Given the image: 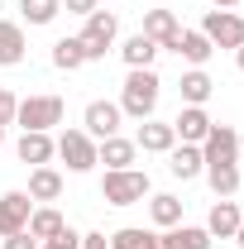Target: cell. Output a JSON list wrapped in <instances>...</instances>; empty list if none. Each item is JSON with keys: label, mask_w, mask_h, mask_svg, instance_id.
I'll return each instance as SVG.
<instances>
[{"label": "cell", "mask_w": 244, "mask_h": 249, "mask_svg": "<svg viewBox=\"0 0 244 249\" xmlns=\"http://www.w3.org/2000/svg\"><path fill=\"white\" fill-rule=\"evenodd\" d=\"M158 96H163L158 72H153V67H129V77H124V91H120V110L129 115V120H153V110H158Z\"/></svg>", "instance_id": "obj_1"}, {"label": "cell", "mask_w": 244, "mask_h": 249, "mask_svg": "<svg viewBox=\"0 0 244 249\" xmlns=\"http://www.w3.org/2000/svg\"><path fill=\"white\" fill-rule=\"evenodd\" d=\"M101 196L110 206H134V201L149 196V173L144 168H115V173L101 178Z\"/></svg>", "instance_id": "obj_2"}, {"label": "cell", "mask_w": 244, "mask_h": 249, "mask_svg": "<svg viewBox=\"0 0 244 249\" xmlns=\"http://www.w3.org/2000/svg\"><path fill=\"white\" fill-rule=\"evenodd\" d=\"M115 34H120V19H115V10H91L87 15V29L77 34L82 38V53L87 62H101L110 48H115Z\"/></svg>", "instance_id": "obj_3"}, {"label": "cell", "mask_w": 244, "mask_h": 249, "mask_svg": "<svg viewBox=\"0 0 244 249\" xmlns=\"http://www.w3.org/2000/svg\"><path fill=\"white\" fill-rule=\"evenodd\" d=\"M62 115H67V101H62V96H29V101H19L15 124H19V129H38V134H48L53 124H62Z\"/></svg>", "instance_id": "obj_4"}, {"label": "cell", "mask_w": 244, "mask_h": 249, "mask_svg": "<svg viewBox=\"0 0 244 249\" xmlns=\"http://www.w3.org/2000/svg\"><path fill=\"white\" fill-rule=\"evenodd\" d=\"M201 34L211 38V48H244V19L235 10H206V19H201Z\"/></svg>", "instance_id": "obj_5"}, {"label": "cell", "mask_w": 244, "mask_h": 249, "mask_svg": "<svg viewBox=\"0 0 244 249\" xmlns=\"http://www.w3.org/2000/svg\"><path fill=\"white\" fill-rule=\"evenodd\" d=\"M58 158L67 163V173H91L96 168V139L87 129H62L58 134Z\"/></svg>", "instance_id": "obj_6"}, {"label": "cell", "mask_w": 244, "mask_h": 249, "mask_svg": "<svg viewBox=\"0 0 244 249\" xmlns=\"http://www.w3.org/2000/svg\"><path fill=\"white\" fill-rule=\"evenodd\" d=\"M29 216H34V196L29 192H5V196H0V240L29 230Z\"/></svg>", "instance_id": "obj_7"}, {"label": "cell", "mask_w": 244, "mask_h": 249, "mask_svg": "<svg viewBox=\"0 0 244 249\" xmlns=\"http://www.w3.org/2000/svg\"><path fill=\"white\" fill-rule=\"evenodd\" d=\"M82 120H87V134H91L96 144H101V139L120 134V120H124V110L115 106V101H91V106L82 110Z\"/></svg>", "instance_id": "obj_8"}, {"label": "cell", "mask_w": 244, "mask_h": 249, "mask_svg": "<svg viewBox=\"0 0 244 249\" xmlns=\"http://www.w3.org/2000/svg\"><path fill=\"white\" fill-rule=\"evenodd\" d=\"M201 158H206V163H235V158H240V134H235V124H211V134L201 139Z\"/></svg>", "instance_id": "obj_9"}, {"label": "cell", "mask_w": 244, "mask_h": 249, "mask_svg": "<svg viewBox=\"0 0 244 249\" xmlns=\"http://www.w3.org/2000/svg\"><path fill=\"white\" fill-rule=\"evenodd\" d=\"M139 34L158 43V53H163V48L173 53V43H177L182 24H177V15H173V10H144V29H139Z\"/></svg>", "instance_id": "obj_10"}, {"label": "cell", "mask_w": 244, "mask_h": 249, "mask_svg": "<svg viewBox=\"0 0 244 249\" xmlns=\"http://www.w3.org/2000/svg\"><path fill=\"white\" fill-rule=\"evenodd\" d=\"M173 124V134H177V139H182V144H201V139H206V134H211V115H206V106H182V110H177V120H168Z\"/></svg>", "instance_id": "obj_11"}, {"label": "cell", "mask_w": 244, "mask_h": 249, "mask_svg": "<svg viewBox=\"0 0 244 249\" xmlns=\"http://www.w3.org/2000/svg\"><path fill=\"white\" fill-rule=\"evenodd\" d=\"M134 158H139V144L124 139V134H110V139L96 144V163H105V173H115V168H134Z\"/></svg>", "instance_id": "obj_12"}, {"label": "cell", "mask_w": 244, "mask_h": 249, "mask_svg": "<svg viewBox=\"0 0 244 249\" xmlns=\"http://www.w3.org/2000/svg\"><path fill=\"white\" fill-rule=\"evenodd\" d=\"M168 173H173V178H182V182L201 178V173H206L201 144H173V149H168Z\"/></svg>", "instance_id": "obj_13"}, {"label": "cell", "mask_w": 244, "mask_h": 249, "mask_svg": "<svg viewBox=\"0 0 244 249\" xmlns=\"http://www.w3.org/2000/svg\"><path fill=\"white\" fill-rule=\"evenodd\" d=\"M244 225V216H240V206L230 201V196H220L211 206V216H206V235L211 240H235V230Z\"/></svg>", "instance_id": "obj_14"}, {"label": "cell", "mask_w": 244, "mask_h": 249, "mask_svg": "<svg viewBox=\"0 0 244 249\" xmlns=\"http://www.w3.org/2000/svg\"><path fill=\"white\" fill-rule=\"evenodd\" d=\"M15 154H19V163H29V168H43L48 158L58 154V139H53V134H38V129H24Z\"/></svg>", "instance_id": "obj_15"}, {"label": "cell", "mask_w": 244, "mask_h": 249, "mask_svg": "<svg viewBox=\"0 0 244 249\" xmlns=\"http://www.w3.org/2000/svg\"><path fill=\"white\" fill-rule=\"evenodd\" d=\"M134 144H139L144 154H168V149L177 144V134H173V124H168V120H139Z\"/></svg>", "instance_id": "obj_16"}, {"label": "cell", "mask_w": 244, "mask_h": 249, "mask_svg": "<svg viewBox=\"0 0 244 249\" xmlns=\"http://www.w3.org/2000/svg\"><path fill=\"white\" fill-rule=\"evenodd\" d=\"M173 53H177L182 62H192V67H206L215 48H211V38H206L201 29H182V34H177V43H173Z\"/></svg>", "instance_id": "obj_17"}, {"label": "cell", "mask_w": 244, "mask_h": 249, "mask_svg": "<svg viewBox=\"0 0 244 249\" xmlns=\"http://www.w3.org/2000/svg\"><path fill=\"white\" fill-rule=\"evenodd\" d=\"M158 249H211V235L206 225H173L158 235Z\"/></svg>", "instance_id": "obj_18"}, {"label": "cell", "mask_w": 244, "mask_h": 249, "mask_svg": "<svg viewBox=\"0 0 244 249\" xmlns=\"http://www.w3.org/2000/svg\"><path fill=\"white\" fill-rule=\"evenodd\" d=\"M24 24H15V19H0V67H19L24 62Z\"/></svg>", "instance_id": "obj_19"}, {"label": "cell", "mask_w": 244, "mask_h": 249, "mask_svg": "<svg viewBox=\"0 0 244 249\" xmlns=\"http://www.w3.org/2000/svg\"><path fill=\"white\" fill-rule=\"evenodd\" d=\"M62 230H67V220H62L58 206H34V216H29V235L43 245V240H58Z\"/></svg>", "instance_id": "obj_20"}, {"label": "cell", "mask_w": 244, "mask_h": 249, "mask_svg": "<svg viewBox=\"0 0 244 249\" xmlns=\"http://www.w3.org/2000/svg\"><path fill=\"white\" fill-rule=\"evenodd\" d=\"M29 196H34V201H43V206L58 201V196H62V173H58V168H48V163L34 168V173H29Z\"/></svg>", "instance_id": "obj_21"}, {"label": "cell", "mask_w": 244, "mask_h": 249, "mask_svg": "<svg viewBox=\"0 0 244 249\" xmlns=\"http://www.w3.org/2000/svg\"><path fill=\"white\" fill-rule=\"evenodd\" d=\"M177 91H182L187 106H206V101H211V91H215V82L206 77V67H192V72H182Z\"/></svg>", "instance_id": "obj_22"}, {"label": "cell", "mask_w": 244, "mask_h": 249, "mask_svg": "<svg viewBox=\"0 0 244 249\" xmlns=\"http://www.w3.org/2000/svg\"><path fill=\"white\" fill-rule=\"evenodd\" d=\"M149 216H153L158 230H173V225H182V201H177L173 192H158L149 201Z\"/></svg>", "instance_id": "obj_23"}, {"label": "cell", "mask_w": 244, "mask_h": 249, "mask_svg": "<svg viewBox=\"0 0 244 249\" xmlns=\"http://www.w3.org/2000/svg\"><path fill=\"white\" fill-rule=\"evenodd\" d=\"M206 182L215 196H235L240 192V163H206Z\"/></svg>", "instance_id": "obj_24"}, {"label": "cell", "mask_w": 244, "mask_h": 249, "mask_svg": "<svg viewBox=\"0 0 244 249\" xmlns=\"http://www.w3.org/2000/svg\"><path fill=\"white\" fill-rule=\"evenodd\" d=\"M120 58L129 62V67H153V58H158V43L153 38H144V34H129L120 48Z\"/></svg>", "instance_id": "obj_25"}, {"label": "cell", "mask_w": 244, "mask_h": 249, "mask_svg": "<svg viewBox=\"0 0 244 249\" xmlns=\"http://www.w3.org/2000/svg\"><path fill=\"white\" fill-rule=\"evenodd\" d=\"M110 249H158V230H144V225H124L110 235Z\"/></svg>", "instance_id": "obj_26"}, {"label": "cell", "mask_w": 244, "mask_h": 249, "mask_svg": "<svg viewBox=\"0 0 244 249\" xmlns=\"http://www.w3.org/2000/svg\"><path fill=\"white\" fill-rule=\"evenodd\" d=\"M82 62H87L82 38H58V43H53V67H58V72H77Z\"/></svg>", "instance_id": "obj_27"}, {"label": "cell", "mask_w": 244, "mask_h": 249, "mask_svg": "<svg viewBox=\"0 0 244 249\" xmlns=\"http://www.w3.org/2000/svg\"><path fill=\"white\" fill-rule=\"evenodd\" d=\"M19 15L24 24H53L62 15V0H19Z\"/></svg>", "instance_id": "obj_28"}, {"label": "cell", "mask_w": 244, "mask_h": 249, "mask_svg": "<svg viewBox=\"0 0 244 249\" xmlns=\"http://www.w3.org/2000/svg\"><path fill=\"white\" fill-rule=\"evenodd\" d=\"M38 249H82V235H77V230L67 225V230H62L58 240H43V245H38Z\"/></svg>", "instance_id": "obj_29"}, {"label": "cell", "mask_w": 244, "mask_h": 249, "mask_svg": "<svg viewBox=\"0 0 244 249\" xmlns=\"http://www.w3.org/2000/svg\"><path fill=\"white\" fill-rule=\"evenodd\" d=\"M15 110H19V96L0 87V124H15Z\"/></svg>", "instance_id": "obj_30"}, {"label": "cell", "mask_w": 244, "mask_h": 249, "mask_svg": "<svg viewBox=\"0 0 244 249\" xmlns=\"http://www.w3.org/2000/svg\"><path fill=\"white\" fill-rule=\"evenodd\" d=\"M0 249H38V240H34L29 230H19V235H5V245Z\"/></svg>", "instance_id": "obj_31"}, {"label": "cell", "mask_w": 244, "mask_h": 249, "mask_svg": "<svg viewBox=\"0 0 244 249\" xmlns=\"http://www.w3.org/2000/svg\"><path fill=\"white\" fill-rule=\"evenodd\" d=\"M62 10H72V15H91V10H101V0H62Z\"/></svg>", "instance_id": "obj_32"}, {"label": "cell", "mask_w": 244, "mask_h": 249, "mask_svg": "<svg viewBox=\"0 0 244 249\" xmlns=\"http://www.w3.org/2000/svg\"><path fill=\"white\" fill-rule=\"evenodd\" d=\"M82 249H110V240L101 230H91V235H82Z\"/></svg>", "instance_id": "obj_33"}, {"label": "cell", "mask_w": 244, "mask_h": 249, "mask_svg": "<svg viewBox=\"0 0 244 249\" xmlns=\"http://www.w3.org/2000/svg\"><path fill=\"white\" fill-rule=\"evenodd\" d=\"M235 5H240V0H215V10H235Z\"/></svg>", "instance_id": "obj_34"}, {"label": "cell", "mask_w": 244, "mask_h": 249, "mask_svg": "<svg viewBox=\"0 0 244 249\" xmlns=\"http://www.w3.org/2000/svg\"><path fill=\"white\" fill-rule=\"evenodd\" d=\"M235 245H240V249H244V225H240V230H235Z\"/></svg>", "instance_id": "obj_35"}, {"label": "cell", "mask_w": 244, "mask_h": 249, "mask_svg": "<svg viewBox=\"0 0 244 249\" xmlns=\"http://www.w3.org/2000/svg\"><path fill=\"white\" fill-rule=\"evenodd\" d=\"M235 62H240V72H244V48H235Z\"/></svg>", "instance_id": "obj_36"}, {"label": "cell", "mask_w": 244, "mask_h": 249, "mask_svg": "<svg viewBox=\"0 0 244 249\" xmlns=\"http://www.w3.org/2000/svg\"><path fill=\"white\" fill-rule=\"evenodd\" d=\"M0 144H5V124H0Z\"/></svg>", "instance_id": "obj_37"}]
</instances>
